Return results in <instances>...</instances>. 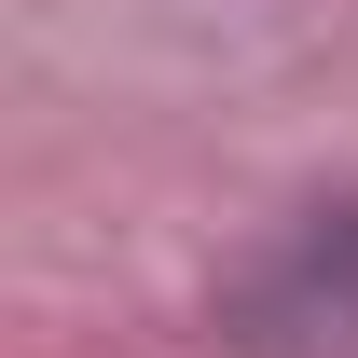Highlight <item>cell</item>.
Returning a JSON list of instances; mask_svg holds the SVG:
<instances>
[{"label": "cell", "mask_w": 358, "mask_h": 358, "mask_svg": "<svg viewBox=\"0 0 358 358\" xmlns=\"http://www.w3.org/2000/svg\"><path fill=\"white\" fill-rule=\"evenodd\" d=\"M221 331L248 358H358V207H303V234L275 262L234 275Z\"/></svg>", "instance_id": "1"}]
</instances>
